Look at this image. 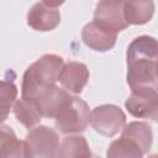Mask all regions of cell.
Masks as SVG:
<instances>
[{
  "label": "cell",
  "mask_w": 158,
  "mask_h": 158,
  "mask_svg": "<svg viewBox=\"0 0 158 158\" xmlns=\"http://www.w3.org/2000/svg\"><path fill=\"white\" fill-rule=\"evenodd\" d=\"M158 46L154 37L139 36L127 48V83L132 93L157 91Z\"/></svg>",
  "instance_id": "cell-1"
},
{
  "label": "cell",
  "mask_w": 158,
  "mask_h": 158,
  "mask_svg": "<svg viewBox=\"0 0 158 158\" xmlns=\"http://www.w3.org/2000/svg\"><path fill=\"white\" fill-rule=\"evenodd\" d=\"M64 60L57 54H44L32 63L22 79V99L35 102L56 86Z\"/></svg>",
  "instance_id": "cell-2"
},
{
  "label": "cell",
  "mask_w": 158,
  "mask_h": 158,
  "mask_svg": "<svg viewBox=\"0 0 158 158\" xmlns=\"http://www.w3.org/2000/svg\"><path fill=\"white\" fill-rule=\"evenodd\" d=\"M54 120L56 127L59 130V132L64 135L79 133L85 131L89 125L90 110L84 100L72 96Z\"/></svg>",
  "instance_id": "cell-3"
},
{
  "label": "cell",
  "mask_w": 158,
  "mask_h": 158,
  "mask_svg": "<svg viewBox=\"0 0 158 158\" xmlns=\"http://www.w3.org/2000/svg\"><path fill=\"white\" fill-rule=\"evenodd\" d=\"M31 158H57L59 151L58 133L48 126H36L25 139Z\"/></svg>",
  "instance_id": "cell-4"
},
{
  "label": "cell",
  "mask_w": 158,
  "mask_h": 158,
  "mask_svg": "<svg viewBox=\"0 0 158 158\" xmlns=\"http://www.w3.org/2000/svg\"><path fill=\"white\" fill-rule=\"evenodd\" d=\"M89 123L100 135L112 137L123 128L126 123V115L118 106L105 104L95 107L90 112Z\"/></svg>",
  "instance_id": "cell-5"
},
{
  "label": "cell",
  "mask_w": 158,
  "mask_h": 158,
  "mask_svg": "<svg viewBox=\"0 0 158 158\" xmlns=\"http://www.w3.org/2000/svg\"><path fill=\"white\" fill-rule=\"evenodd\" d=\"M63 2L40 1L36 2L27 14V23L36 31H52L60 22L58 6Z\"/></svg>",
  "instance_id": "cell-6"
},
{
  "label": "cell",
  "mask_w": 158,
  "mask_h": 158,
  "mask_svg": "<svg viewBox=\"0 0 158 158\" xmlns=\"http://www.w3.org/2000/svg\"><path fill=\"white\" fill-rule=\"evenodd\" d=\"M93 21L116 33L130 26L123 16V2L115 1H100L96 5Z\"/></svg>",
  "instance_id": "cell-7"
},
{
  "label": "cell",
  "mask_w": 158,
  "mask_h": 158,
  "mask_svg": "<svg viewBox=\"0 0 158 158\" xmlns=\"http://www.w3.org/2000/svg\"><path fill=\"white\" fill-rule=\"evenodd\" d=\"M81 40L89 48L98 52H106L115 46L117 33L91 21L83 27Z\"/></svg>",
  "instance_id": "cell-8"
},
{
  "label": "cell",
  "mask_w": 158,
  "mask_h": 158,
  "mask_svg": "<svg viewBox=\"0 0 158 158\" xmlns=\"http://www.w3.org/2000/svg\"><path fill=\"white\" fill-rule=\"evenodd\" d=\"M128 112L138 118H149L157 121L158 109V94L152 93H131L125 102Z\"/></svg>",
  "instance_id": "cell-9"
},
{
  "label": "cell",
  "mask_w": 158,
  "mask_h": 158,
  "mask_svg": "<svg viewBox=\"0 0 158 158\" xmlns=\"http://www.w3.org/2000/svg\"><path fill=\"white\" fill-rule=\"evenodd\" d=\"M89 69L84 63L68 62L64 63L58 81L67 93L80 94L89 80Z\"/></svg>",
  "instance_id": "cell-10"
},
{
  "label": "cell",
  "mask_w": 158,
  "mask_h": 158,
  "mask_svg": "<svg viewBox=\"0 0 158 158\" xmlns=\"http://www.w3.org/2000/svg\"><path fill=\"white\" fill-rule=\"evenodd\" d=\"M70 98L72 95L69 93H67L64 89L56 85L46 95H43L41 99H38L32 104L36 106V109L38 110L42 117L56 118L60 112V110L70 100Z\"/></svg>",
  "instance_id": "cell-11"
},
{
  "label": "cell",
  "mask_w": 158,
  "mask_h": 158,
  "mask_svg": "<svg viewBox=\"0 0 158 158\" xmlns=\"http://www.w3.org/2000/svg\"><path fill=\"white\" fill-rule=\"evenodd\" d=\"M121 137L128 138L132 142H135L141 151L143 152V154L148 153V151L151 149L152 146V141H153V133H152V127L147 123V122H130L128 125L123 126V128L121 130Z\"/></svg>",
  "instance_id": "cell-12"
},
{
  "label": "cell",
  "mask_w": 158,
  "mask_h": 158,
  "mask_svg": "<svg viewBox=\"0 0 158 158\" xmlns=\"http://www.w3.org/2000/svg\"><path fill=\"white\" fill-rule=\"evenodd\" d=\"M57 158H100V157L91 153L89 144L83 136H69L63 139Z\"/></svg>",
  "instance_id": "cell-13"
},
{
  "label": "cell",
  "mask_w": 158,
  "mask_h": 158,
  "mask_svg": "<svg viewBox=\"0 0 158 158\" xmlns=\"http://www.w3.org/2000/svg\"><path fill=\"white\" fill-rule=\"evenodd\" d=\"M154 14L153 1L123 2V16L128 25L147 23Z\"/></svg>",
  "instance_id": "cell-14"
},
{
  "label": "cell",
  "mask_w": 158,
  "mask_h": 158,
  "mask_svg": "<svg viewBox=\"0 0 158 158\" xmlns=\"http://www.w3.org/2000/svg\"><path fill=\"white\" fill-rule=\"evenodd\" d=\"M14 114H15V117L17 118V121L20 123H22L26 128L36 127L42 120V116L40 115L36 106L32 102H30L22 98L20 100L15 101Z\"/></svg>",
  "instance_id": "cell-15"
},
{
  "label": "cell",
  "mask_w": 158,
  "mask_h": 158,
  "mask_svg": "<svg viewBox=\"0 0 158 158\" xmlns=\"http://www.w3.org/2000/svg\"><path fill=\"white\" fill-rule=\"evenodd\" d=\"M106 156L107 158H143V152L131 139L121 137L111 142Z\"/></svg>",
  "instance_id": "cell-16"
},
{
  "label": "cell",
  "mask_w": 158,
  "mask_h": 158,
  "mask_svg": "<svg viewBox=\"0 0 158 158\" xmlns=\"http://www.w3.org/2000/svg\"><path fill=\"white\" fill-rule=\"evenodd\" d=\"M17 98V88L11 80H0V123L4 122Z\"/></svg>",
  "instance_id": "cell-17"
},
{
  "label": "cell",
  "mask_w": 158,
  "mask_h": 158,
  "mask_svg": "<svg viewBox=\"0 0 158 158\" xmlns=\"http://www.w3.org/2000/svg\"><path fill=\"white\" fill-rule=\"evenodd\" d=\"M0 158H31V157L26 142L19 141L16 138L0 149Z\"/></svg>",
  "instance_id": "cell-18"
},
{
  "label": "cell",
  "mask_w": 158,
  "mask_h": 158,
  "mask_svg": "<svg viewBox=\"0 0 158 158\" xmlns=\"http://www.w3.org/2000/svg\"><path fill=\"white\" fill-rule=\"evenodd\" d=\"M14 139H16V135L14 130L10 126L0 125V149Z\"/></svg>",
  "instance_id": "cell-19"
},
{
  "label": "cell",
  "mask_w": 158,
  "mask_h": 158,
  "mask_svg": "<svg viewBox=\"0 0 158 158\" xmlns=\"http://www.w3.org/2000/svg\"><path fill=\"white\" fill-rule=\"evenodd\" d=\"M149 158H157V154H152Z\"/></svg>",
  "instance_id": "cell-20"
}]
</instances>
